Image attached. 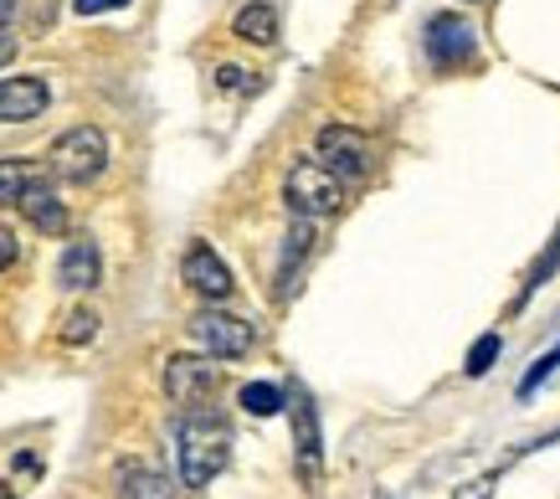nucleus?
<instances>
[{"mask_svg": "<svg viewBox=\"0 0 560 499\" xmlns=\"http://www.w3.org/2000/svg\"><path fill=\"white\" fill-rule=\"evenodd\" d=\"M190 335L201 345L206 356H217V361H237L253 350V325L237 320V314H221V310H201L190 320Z\"/></svg>", "mask_w": 560, "mask_h": 499, "instance_id": "obj_7", "label": "nucleus"}, {"mask_svg": "<svg viewBox=\"0 0 560 499\" xmlns=\"http://www.w3.org/2000/svg\"><path fill=\"white\" fill-rule=\"evenodd\" d=\"M237 402H242V413H247V417H278L283 407H289L283 386H272V381H247Z\"/></svg>", "mask_w": 560, "mask_h": 499, "instance_id": "obj_16", "label": "nucleus"}, {"mask_svg": "<svg viewBox=\"0 0 560 499\" xmlns=\"http://www.w3.org/2000/svg\"><path fill=\"white\" fill-rule=\"evenodd\" d=\"M103 278V258H98V242L93 237H72L68 247H62V263H57V283L72 293L83 289H98Z\"/></svg>", "mask_w": 560, "mask_h": 499, "instance_id": "obj_11", "label": "nucleus"}, {"mask_svg": "<svg viewBox=\"0 0 560 499\" xmlns=\"http://www.w3.org/2000/svg\"><path fill=\"white\" fill-rule=\"evenodd\" d=\"M21 211H26V222H32L36 232H51V237H62V232H68V207H62V201H57V190H47L42 181L21 196Z\"/></svg>", "mask_w": 560, "mask_h": 499, "instance_id": "obj_12", "label": "nucleus"}, {"mask_svg": "<svg viewBox=\"0 0 560 499\" xmlns=\"http://www.w3.org/2000/svg\"><path fill=\"white\" fill-rule=\"evenodd\" d=\"M51 104V88L42 72H16L0 78V124H32Z\"/></svg>", "mask_w": 560, "mask_h": 499, "instance_id": "obj_10", "label": "nucleus"}, {"mask_svg": "<svg viewBox=\"0 0 560 499\" xmlns=\"http://www.w3.org/2000/svg\"><path fill=\"white\" fill-rule=\"evenodd\" d=\"M217 386H221L217 356H171V361H165V392H171V402L180 413L206 407V402L217 396Z\"/></svg>", "mask_w": 560, "mask_h": 499, "instance_id": "obj_5", "label": "nucleus"}, {"mask_svg": "<svg viewBox=\"0 0 560 499\" xmlns=\"http://www.w3.org/2000/svg\"><path fill=\"white\" fill-rule=\"evenodd\" d=\"M314 155L340 175V181H360L371 171V139L350 129V124H324L319 139H314Z\"/></svg>", "mask_w": 560, "mask_h": 499, "instance_id": "obj_6", "label": "nucleus"}, {"mask_svg": "<svg viewBox=\"0 0 560 499\" xmlns=\"http://www.w3.org/2000/svg\"><path fill=\"white\" fill-rule=\"evenodd\" d=\"M283 201H289L293 217H308V222H319V217H335L345 207V181L319 155L314 160H299L289 175H283Z\"/></svg>", "mask_w": 560, "mask_h": 499, "instance_id": "obj_2", "label": "nucleus"}, {"mask_svg": "<svg viewBox=\"0 0 560 499\" xmlns=\"http://www.w3.org/2000/svg\"><path fill=\"white\" fill-rule=\"evenodd\" d=\"M556 268H560V227H556V237H550V247L540 253V263L529 268V283H525V293H520V299H529V293H540V289H545V278L556 274Z\"/></svg>", "mask_w": 560, "mask_h": 499, "instance_id": "obj_20", "label": "nucleus"}, {"mask_svg": "<svg viewBox=\"0 0 560 499\" xmlns=\"http://www.w3.org/2000/svg\"><path fill=\"white\" fill-rule=\"evenodd\" d=\"M308 247H314V222L308 217H299V222L289 227V237H283V263H278V293L293 289V278H299V268H304Z\"/></svg>", "mask_w": 560, "mask_h": 499, "instance_id": "obj_14", "label": "nucleus"}, {"mask_svg": "<svg viewBox=\"0 0 560 499\" xmlns=\"http://www.w3.org/2000/svg\"><path fill=\"white\" fill-rule=\"evenodd\" d=\"M36 186L32 160H0V207H21V196Z\"/></svg>", "mask_w": 560, "mask_h": 499, "instance_id": "obj_17", "label": "nucleus"}, {"mask_svg": "<svg viewBox=\"0 0 560 499\" xmlns=\"http://www.w3.org/2000/svg\"><path fill=\"white\" fill-rule=\"evenodd\" d=\"M180 278H186L201 299H211V304L232 299V289H237V283H232V268L221 263V253L211 247V242H190L186 258H180Z\"/></svg>", "mask_w": 560, "mask_h": 499, "instance_id": "obj_8", "label": "nucleus"}, {"mask_svg": "<svg viewBox=\"0 0 560 499\" xmlns=\"http://www.w3.org/2000/svg\"><path fill=\"white\" fill-rule=\"evenodd\" d=\"M422 47H427V62H432V68L453 72V68H468L478 57V32L458 16V11H438V16L427 21Z\"/></svg>", "mask_w": 560, "mask_h": 499, "instance_id": "obj_4", "label": "nucleus"}, {"mask_svg": "<svg viewBox=\"0 0 560 499\" xmlns=\"http://www.w3.org/2000/svg\"><path fill=\"white\" fill-rule=\"evenodd\" d=\"M232 36L253 42V47H272V42H278V5H272V0H253V5H242L237 21H232Z\"/></svg>", "mask_w": 560, "mask_h": 499, "instance_id": "obj_13", "label": "nucleus"}, {"mask_svg": "<svg viewBox=\"0 0 560 499\" xmlns=\"http://www.w3.org/2000/svg\"><path fill=\"white\" fill-rule=\"evenodd\" d=\"M119 499H175V484L150 464H129L119 474Z\"/></svg>", "mask_w": 560, "mask_h": 499, "instance_id": "obj_15", "label": "nucleus"}, {"mask_svg": "<svg viewBox=\"0 0 560 499\" xmlns=\"http://www.w3.org/2000/svg\"><path fill=\"white\" fill-rule=\"evenodd\" d=\"M11 57H16V36L0 32V72H5V62H11Z\"/></svg>", "mask_w": 560, "mask_h": 499, "instance_id": "obj_24", "label": "nucleus"}, {"mask_svg": "<svg viewBox=\"0 0 560 499\" xmlns=\"http://www.w3.org/2000/svg\"><path fill=\"white\" fill-rule=\"evenodd\" d=\"M21 258V242H16V232H0V274L11 268V263Z\"/></svg>", "mask_w": 560, "mask_h": 499, "instance_id": "obj_23", "label": "nucleus"}, {"mask_svg": "<svg viewBox=\"0 0 560 499\" xmlns=\"http://www.w3.org/2000/svg\"><path fill=\"white\" fill-rule=\"evenodd\" d=\"M175 464H180V484L186 489H206L217 479L221 468L232 464V428H226V417L206 413V407L180 417V428H175Z\"/></svg>", "mask_w": 560, "mask_h": 499, "instance_id": "obj_1", "label": "nucleus"}, {"mask_svg": "<svg viewBox=\"0 0 560 499\" xmlns=\"http://www.w3.org/2000/svg\"><path fill=\"white\" fill-rule=\"evenodd\" d=\"M499 350H504V340H499V335H478L474 350H468V365H463V371H468V376H489V365L499 361Z\"/></svg>", "mask_w": 560, "mask_h": 499, "instance_id": "obj_18", "label": "nucleus"}, {"mask_svg": "<svg viewBox=\"0 0 560 499\" xmlns=\"http://www.w3.org/2000/svg\"><path fill=\"white\" fill-rule=\"evenodd\" d=\"M93 335H98V314L93 310H72L62 320V345H93Z\"/></svg>", "mask_w": 560, "mask_h": 499, "instance_id": "obj_19", "label": "nucleus"}, {"mask_svg": "<svg viewBox=\"0 0 560 499\" xmlns=\"http://www.w3.org/2000/svg\"><path fill=\"white\" fill-rule=\"evenodd\" d=\"M124 5H135V0H72L78 16H108V11H124Z\"/></svg>", "mask_w": 560, "mask_h": 499, "instance_id": "obj_22", "label": "nucleus"}, {"mask_svg": "<svg viewBox=\"0 0 560 499\" xmlns=\"http://www.w3.org/2000/svg\"><path fill=\"white\" fill-rule=\"evenodd\" d=\"M556 371H560V340H556V350H545L540 361L525 371V381H520V396H535V386H540V381H550Z\"/></svg>", "mask_w": 560, "mask_h": 499, "instance_id": "obj_21", "label": "nucleus"}, {"mask_svg": "<svg viewBox=\"0 0 560 499\" xmlns=\"http://www.w3.org/2000/svg\"><path fill=\"white\" fill-rule=\"evenodd\" d=\"M47 171L57 175V181H68V186L98 181V175L108 171V139H103V129L78 124L68 135H57V144L47 150Z\"/></svg>", "mask_w": 560, "mask_h": 499, "instance_id": "obj_3", "label": "nucleus"}, {"mask_svg": "<svg viewBox=\"0 0 560 499\" xmlns=\"http://www.w3.org/2000/svg\"><path fill=\"white\" fill-rule=\"evenodd\" d=\"M293 413V448H299V474L308 484H319V468H324V432H319V407L308 392H293L289 402Z\"/></svg>", "mask_w": 560, "mask_h": 499, "instance_id": "obj_9", "label": "nucleus"}]
</instances>
